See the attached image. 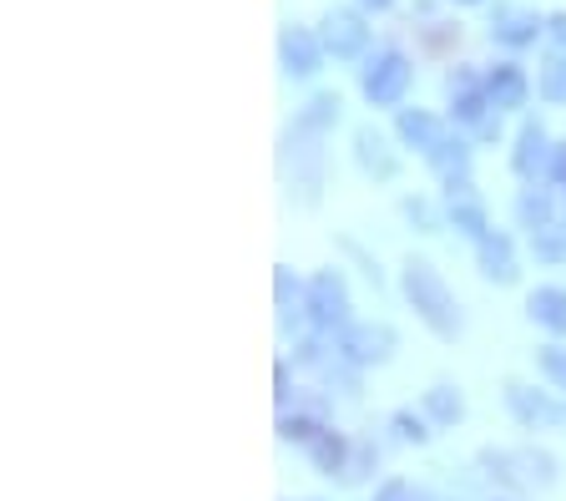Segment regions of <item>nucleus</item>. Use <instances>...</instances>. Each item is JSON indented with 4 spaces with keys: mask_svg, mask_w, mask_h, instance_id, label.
I'll list each match as a JSON object with an SVG mask.
<instances>
[{
    "mask_svg": "<svg viewBox=\"0 0 566 501\" xmlns=\"http://www.w3.org/2000/svg\"><path fill=\"white\" fill-rule=\"evenodd\" d=\"M455 6H481V0H455Z\"/></svg>",
    "mask_w": 566,
    "mask_h": 501,
    "instance_id": "36",
    "label": "nucleus"
},
{
    "mask_svg": "<svg viewBox=\"0 0 566 501\" xmlns=\"http://www.w3.org/2000/svg\"><path fill=\"white\" fill-rule=\"evenodd\" d=\"M424 163L436 167L446 182L450 178H465V173H471V147H465V137H455V132L446 127V137H440V143L424 153Z\"/></svg>",
    "mask_w": 566,
    "mask_h": 501,
    "instance_id": "15",
    "label": "nucleus"
},
{
    "mask_svg": "<svg viewBox=\"0 0 566 501\" xmlns=\"http://www.w3.org/2000/svg\"><path fill=\"white\" fill-rule=\"evenodd\" d=\"M491 36L501 41V46L521 51V46H531V41L542 36V15L526 11V6H511V0H501V6L491 11Z\"/></svg>",
    "mask_w": 566,
    "mask_h": 501,
    "instance_id": "10",
    "label": "nucleus"
},
{
    "mask_svg": "<svg viewBox=\"0 0 566 501\" xmlns=\"http://www.w3.org/2000/svg\"><path fill=\"white\" fill-rule=\"evenodd\" d=\"M531 253H536L542 263H562L566 259V228L562 223L536 228V233H531Z\"/></svg>",
    "mask_w": 566,
    "mask_h": 501,
    "instance_id": "24",
    "label": "nucleus"
},
{
    "mask_svg": "<svg viewBox=\"0 0 566 501\" xmlns=\"http://www.w3.org/2000/svg\"><path fill=\"white\" fill-rule=\"evenodd\" d=\"M481 466H491V477L511 491H546L556 481V461L546 451H481Z\"/></svg>",
    "mask_w": 566,
    "mask_h": 501,
    "instance_id": "3",
    "label": "nucleus"
},
{
    "mask_svg": "<svg viewBox=\"0 0 566 501\" xmlns=\"http://www.w3.org/2000/svg\"><path fill=\"white\" fill-rule=\"evenodd\" d=\"M485 96L495 102V112H516V107H526L531 82L516 72V66H495V72L485 76Z\"/></svg>",
    "mask_w": 566,
    "mask_h": 501,
    "instance_id": "14",
    "label": "nucleus"
},
{
    "mask_svg": "<svg viewBox=\"0 0 566 501\" xmlns=\"http://www.w3.org/2000/svg\"><path fill=\"white\" fill-rule=\"evenodd\" d=\"M506 406H511V416H516L521 426H542V430L562 426V406H556L546 390H531V385H506Z\"/></svg>",
    "mask_w": 566,
    "mask_h": 501,
    "instance_id": "12",
    "label": "nucleus"
},
{
    "mask_svg": "<svg viewBox=\"0 0 566 501\" xmlns=\"http://www.w3.org/2000/svg\"><path fill=\"white\" fill-rule=\"evenodd\" d=\"M400 137L410 147H420V153H430V147L446 137V122L430 117L424 107H400Z\"/></svg>",
    "mask_w": 566,
    "mask_h": 501,
    "instance_id": "17",
    "label": "nucleus"
},
{
    "mask_svg": "<svg viewBox=\"0 0 566 501\" xmlns=\"http://www.w3.org/2000/svg\"><path fill=\"white\" fill-rule=\"evenodd\" d=\"M481 274L491 279V284H516V279H521L516 253H511L506 233H485V239H481Z\"/></svg>",
    "mask_w": 566,
    "mask_h": 501,
    "instance_id": "13",
    "label": "nucleus"
},
{
    "mask_svg": "<svg viewBox=\"0 0 566 501\" xmlns=\"http://www.w3.org/2000/svg\"><path fill=\"white\" fill-rule=\"evenodd\" d=\"M375 471V446L369 441H359V446H349V456H344V471H339V481H349V487H359V481Z\"/></svg>",
    "mask_w": 566,
    "mask_h": 501,
    "instance_id": "25",
    "label": "nucleus"
},
{
    "mask_svg": "<svg viewBox=\"0 0 566 501\" xmlns=\"http://www.w3.org/2000/svg\"><path fill=\"white\" fill-rule=\"evenodd\" d=\"M304 451H308V461H314L318 471H324V477H334V471H344V456H349V441H344V436H334L329 426H318V436L304 446Z\"/></svg>",
    "mask_w": 566,
    "mask_h": 501,
    "instance_id": "19",
    "label": "nucleus"
},
{
    "mask_svg": "<svg viewBox=\"0 0 566 501\" xmlns=\"http://www.w3.org/2000/svg\"><path fill=\"white\" fill-rule=\"evenodd\" d=\"M334 122H339V96H334V92H314L304 102V112H298V127L318 132V137H324Z\"/></svg>",
    "mask_w": 566,
    "mask_h": 501,
    "instance_id": "20",
    "label": "nucleus"
},
{
    "mask_svg": "<svg viewBox=\"0 0 566 501\" xmlns=\"http://www.w3.org/2000/svg\"><path fill=\"white\" fill-rule=\"evenodd\" d=\"M273 294H279V324H283V330H294L298 314H304L308 304H298V284H294V274H289V269H279V274H273Z\"/></svg>",
    "mask_w": 566,
    "mask_h": 501,
    "instance_id": "23",
    "label": "nucleus"
},
{
    "mask_svg": "<svg viewBox=\"0 0 566 501\" xmlns=\"http://www.w3.org/2000/svg\"><path fill=\"white\" fill-rule=\"evenodd\" d=\"M405 299H410V310L420 314L440 340H455L460 334V310H455V294L446 289V279L436 274V263L424 259H410L405 263Z\"/></svg>",
    "mask_w": 566,
    "mask_h": 501,
    "instance_id": "1",
    "label": "nucleus"
},
{
    "mask_svg": "<svg viewBox=\"0 0 566 501\" xmlns=\"http://www.w3.org/2000/svg\"><path fill=\"white\" fill-rule=\"evenodd\" d=\"M405 218L420 223V233H440V218H436V208L424 203V198H405Z\"/></svg>",
    "mask_w": 566,
    "mask_h": 501,
    "instance_id": "30",
    "label": "nucleus"
},
{
    "mask_svg": "<svg viewBox=\"0 0 566 501\" xmlns=\"http://www.w3.org/2000/svg\"><path fill=\"white\" fill-rule=\"evenodd\" d=\"M410 76L415 66L400 56V51H379V56L365 61V72H359V86L375 107H400L405 92H410Z\"/></svg>",
    "mask_w": 566,
    "mask_h": 501,
    "instance_id": "4",
    "label": "nucleus"
},
{
    "mask_svg": "<svg viewBox=\"0 0 566 501\" xmlns=\"http://www.w3.org/2000/svg\"><path fill=\"white\" fill-rule=\"evenodd\" d=\"M389 426H395V436H400L405 446H424V441H430L424 420H420V416H410V410H395V420H389Z\"/></svg>",
    "mask_w": 566,
    "mask_h": 501,
    "instance_id": "28",
    "label": "nucleus"
},
{
    "mask_svg": "<svg viewBox=\"0 0 566 501\" xmlns=\"http://www.w3.org/2000/svg\"><path fill=\"white\" fill-rule=\"evenodd\" d=\"M324 31H318V41H324V51H329L334 61H359L369 51V25L359 21V11H349V6H334V11H324Z\"/></svg>",
    "mask_w": 566,
    "mask_h": 501,
    "instance_id": "6",
    "label": "nucleus"
},
{
    "mask_svg": "<svg viewBox=\"0 0 566 501\" xmlns=\"http://www.w3.org/2000/svg\"><path fill=\"white\" fill-rule=\"evenodd\" d=\"M354 163L365 167L375 182H389L400 173V153L389 147V137L379 127H354Z\"/></svg>",
    "mask_w": 566,
    "mask_h": 501,
    "instance_id": "9",
    "label": "nucleus"
},
{
    "mask_svg": "<svg viewBox=\"0 0 566 501\" xmlns=\"http://www.w3.org/2000/svg\"><path fill=\"white\" fill-rule=\"evenodd\" d=\"M279 61H283V72L289 76L308 82V76L324 66V41H318L314 31H304V25H283L279 31Z\"/></svg>",
    "mask_w": 566,
    "mask_h": 501,
    "instance_id": "8",
    "label": "nucleus"
},
{
    "mask_svg": "<svg viewBox=\"0 0 566 501\" xmlns=\"http://www.w3.org/2000/svg\"><path fill=\"white\" fill-rule=\"evenodd\" d=\"M273 380H279V400L289 406V395H294V390H289V365H279V370H273Z\"/></svg>",
    "mask_w": 566,
    "mask_h": 501,
    "instance_id": "33",
    "label": "nucleus"
},
{
    "mask_svg": "<svg viewBox=\"0 0 566 501\" xmlns=\"http://www.w3.org/2000/svg\"><path fill=\"white\" fill-rule=\"evenodd\" d=\"M283 173L298 188V203H318V188H324V147H318V132L308 127H289L283 132Z\"/></svg>",
    "mask_w": 566,
    "mask_h": 501,
    "instance_id": "2",
    "label": "nucleus"
},
{
    "mask_svg": "<svg viewBox=\"0 0 566 501\" xmlns=\"http://www.w3.org/2000/svg\"><path fill=\"white\" fill-rule=\"evenodd\" d=\"M546 173H552V182H562V188H566V143L552 147V163H546Z\"/></svg>",
    "mask_w": 566,
    "mask_h": 501,
    "instance_id": "32",
    "label": "nucleus"
},
{
    "mask_svg": "<svg viewBox=\"0 0 566 501\" xmlns=\"http://www.w3.org/2000/svg\"><path fill=\"white\" fill-rule=\"evenodd\" d=\"M516 223L531 228V233L552 223V192H542V188H526V192H521V198H516Z\"/></svg>",
    "mask_w": 566,
    "mask_h": 501,
    "instance_id": "22",
    "label": "nucleus"
},
{
    "mask_svg": "<svg viewBox=\"0 0 566 501\" xmlns=\"http://www.w3.org/2000/svg\"><path fill=\"white\" fill-rule=\"evenodd\" d=\"M389 355H395L389 324H344L339 330V359H349V365H385Z\"/></svg>",
    "mask_w": 566,
    "mask_h": 501,
    "instance_id": "7",
    "label": "nucleus"
},
{
    "mask_svg": "<svg viewBox=\"0 0 566 501\" xmlns=\"http://www.w3.org/2000/svg\"><path fill=\"white\" fill-rule=\"evenodd\" d=\"M546 163H552V147H546L542 122H526L516 137V153H511V167H516L521 178H531V173H542Z\"/></svg>",
    "mask_w": 566,
    "mask_h": 501,
    "instance_id": "16",
    "label": "nucleus"
},
{
    "mask_svg": "<svg viewBox=\"0 0 566 501\" xmlns=\"http://www.w3.org/2000/svg\"><path fill=\"white\" fill-rule=\"evenodd\" d=\"M375 501H430V491L415 487V481H405V477H395L375 491Z\"/></svg>",
    "mask_w": 566,
    "mask_h": 501,
    "instance_id": "29",
    "label": "nucleus"
},
{
    "mask_svg": "<svg viewBox=\"0 0 566 501\" xmlns=\"http://www.w3.org/2000/svg\"><path fill=\"white\" fill-rule=\"evenodd\" d=\"M546 25H552V36L566 46V15H552V21H546Z\"/></svg>",
    "mask_w": 566,
    "mask_h": 501,
    "instance_id": "34",
    "label": "nucleus"
},
{
    "mask_svg": "<svg viewBox=\"0 0 566 501\" xmlns=\"http://www.w3.org/2000/svg\"><path fill=\"white\" fill-rule=\"evenodd\" d=\"M446 213H450V223H455V233H465V239H475V243H481L485 233H491V223H485V208H481V198H475V192H471V178H450Z\"/></svg>",
    "mask_w": 566,
    "mask_h": 501,
    "instance_id": "11",
    "label": "nucleus"
},
{
    "mask_svg": "<svg viewBox=\"0 0 566 501\" xmlns=\"http://www.w3.org/2000/svg\"><path fill=\"white\" fill-rule=\"evenodd\" d=\"M304 304H308V320H314L324 334H334V330L349 324V289H344V279L334 274V269H324V274L308 279Z\"/></svg>",
    "mask_w": 566,
    "mask_h": 501,
    "instance_id": "5",
    "label": "nucleus"
},
{
    "mask_svg": "<svg viewBox=\"0 0 566 501\" xmlns=\"http://www.w3.org/2000/svg\"><path fill=\"white\" fill-rule=\"evenodd\" d=\"M318 426H324V420H314V416H283L279 420V436H283V441H294V446H308L318 436Z\"/></svg>",
    "mask_w": 566,
    "mask_h": 501,
    "instance_id": "26",
    "label": "nucleus"
},
{
    "mask_svg": "<svg viewBox=\"0 0 566 501\" xmlns=\"http://www.w3.org/2000/svg\"><path fill=\"white\" fill-rule=\"evenodd\" d=\"M359 6H365V11H389L395 0H359Z\"/></svg>",
    "mask_w": 566,
    "mask_h": 501,
    "instance_id": "35",
    "label": "nucleus"
},
{
    "mask_svg": "<svg viewBox=\"0 0 566 501\" xmlns=\"http://www.w3.org/2000/svg\"><path fill=\"white\" fill-rule=\"evenodd\" d=\"M526 314L542 324V330L566 334V294L562 289H536V294L526 299Z\"/></svg>",
    "mask_w": 566,
    "mask_h": 501,
    "instance_id": "18",
    "label": "nucleus"
},
{
    "mask_svg": "<svg viewBox=\"0 0 566 501\" xmlns=\"http://www.w3.org/2000/svg\"><path fill=\"white\" fill-rule=\"evenodd\" d=\"M542 96L546 102H566V56H552L542 66Z\"/></svg>",
    "mask_w": 566,
    "mask_h": 501,
    "instance_id": "27",
    "label": "nucleus"
},
{
    "mask_svg": "<svg viewBox=\"0 0 566 501\" xmlns=\"http://www.w3.org/2000/svg\"><path fill=\"white\" fill-rule=\"evenodd\" d=\"M542 370L566 390V349H562V345H546V349H542Z\"/></svg>",
    "mask_w": 566,
    "mask_h": 501,
    "instance_id": "31",
    "label": "nucleus"
},
{
    "mask_svg": "<svg viewBox=\"0 0 566 501\" xmlns=\"http://www.w3.org/2000/svg\"><path fill=\"white\" fill-rule=\"evenodd\" d=\"M424 410H430L436 426H455V420L465 416V400L455 395V385H430V390H424Z\"/></svg>",
    "mask_w": 566,
    "mask_h": 501,
    "instance_id": "21",
    "label": "nucleus"
}]
</instances>
